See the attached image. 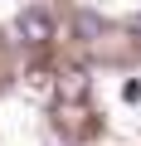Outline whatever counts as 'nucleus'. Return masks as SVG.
<instances>
[{"mask_svg": "<svg viewBox=\"0 0 141 146\" xmlns=\"http://www.w3.org/2000/svg\"><path fill=\"white\" fill-rule=\"evenodd\" d=\"M15 34H20L24 44H34V49H39V44H49V39H54V20L34 5V10H24V15L15 20Z\"/></svg>", "mask_w": 141, "mask_h": 146, "instance_id": "nucleus-1", "label": "nucleus"}, {"mask_svg": "<svg viewBox=\"0 0 141 146\" xmlns=\"http://www.w3.org/2000/svg\"><path fill=\"white\" fill-rule=\"evenodd\" d=\"M88 88H93L88 68H63V73H58V102H83Z\"/></svg>", "mask_w": 141, "mask_h": 146, "instance_id": "nucleus-2", "label": "nucleus"}, {"mask_svg": "<svg viewBox=\"0 0 141 146\" xmlns=\"http://www.w3.org/2000/svg\"><path fill=\"white\" fill-rule=\"evenodd\" d=\"M24 83H29V93H44V98H58V78L49 68H29L24 73Z\"/></svg>", "mask_w": 141, "mask_h": 146, "instance_id": "nucleus-3", "label": "nucleus"}, {"mask_svg": "<svg viewBox=\"0 0 141 146\" xmlns=\"http://www.w3.org/2000/svg\"><path fill=\"white\" fill-rule=\"evenodd\" d=\"M78 34H102V20L97 15H78Z\"/></svg>", "mask_w": 141, "mask_h": 146, "instance_id": "nucleus-4", "label": "nucleus"}, {"mask_svg": "<svg viewBox=\"0 0 141 146\" xmlns=\"http://www.w3.org/2000/svg\"><path fill=\"white\" fill-rule=\"evenodd\" d=\"M136 34H141V20H136Z\"/></svg>", "mask_w": 141, "mask_h": 146, "instance_id": "nucleus-5", "label": "nucleus"}]
</instances>
